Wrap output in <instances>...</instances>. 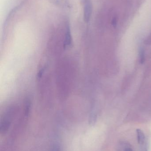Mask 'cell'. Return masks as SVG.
<instances>
[{"mask_svg":"<svg viewBox=\"0 0 151 151\" xmlns=\"http://www.w3.org/2000/svg\"><path fill=\"white\" fill-rule=\"evenodd\" d=\"M92 4L90 0H86L84 7V18L86 22L89 21L92 13Z\"/></svg>","mask_w":151,"mask_h":151,"instance_id":"obj_2","label":"cell"},{"mask_svg":"<svg viewBox=\"0 0 151 151\" xmlns=\"http://www.w3.org/2000/svg\"><path fill=\"white\" fill-rule=\"evenodd\" d=\"M125 151H133V150L130 148H127L125 150Z\"/></svg>","mask_w":151,"mask_h":151,"instance_id":"obj_6","label":"cell"},{"mask_svg":"<svg viewBox=\"0 0 151 151\" xmlns=\"http://www.w3.org/2000/svg\"><path fill=\"white\" fill-rule=\"evenodd\" d=\"M72 36H71V30L69 25H67L66 29L65 36V47H70L72 44Z\"/></svg>","mask_w":151,"mask_h":151,"instance_id":"obj_3","label":"cell"},{"mask_svg":"<svg viewBox=\"0 0 151 151\" xmlns=\"http://www.w3.org/2000/svg\"><path fill=\"white\" fill-rule=\"evenodd\" d=\"M50 151H61V149L58 144H55L51 147Z\"/></svg>","mask_w":151,"mask_h":151,"instance_id":"obj_5","label":"cell"},{"mask_svg":"<svg viewBox=\"0 0 151 151\" xmlns=\"http://www.w3.org/2000/svg\"><path fill=\"white\" fill-rule=\"evenodd\" d=\"M137 134L138 143L140 145L143 144L145 141V136L143 132L141 129H137Z\"/></svg>","mask_w":151,"mask_h":151,"instance_id":"obj_4","label":"cell"},{"mask_svg":"<svg viewBox=\"0 0 151 151\" xmlns=\"http://www.w3.org/2000/svg\"><path fill=\"white\" fill-rule=\"evenodd\" d=\"M17 111L16 107L10 106L5 112L1 120L0 131L1 134H6L9 130Z\"/></svg>","mask_w":151,"mask_h":151,"instance_id":"obj_1","label":"cell"}]
</instances>
